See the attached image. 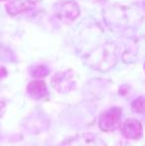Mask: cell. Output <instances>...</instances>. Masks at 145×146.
I'll return each instance as SVG.
<instances>
[{
	"mask_svg": "<svg viewBox=\"0 0 145 146\" xmlns=\"http://www.w3.org/2000/svg\"><path fill=\"white\" fill-rule=\"evenodd\" d=\"M56 16L64 24H71L79 15V9L77 3L72 0L62 1L56 4Z\"/></svg>",
	"mask_w": 145,
	"mask_h": 146,
	"instance_id": "6da1fadb",
	"label": "cell"
},
{
	"mask_svg": "<svg viewBox=\"0 0 145 146\" xmlns=\"http://www.w3.org/2000/svg\"><path fill=\"white\" fill-rule=\"evenodd\" d=\"M52 85L60 92H68L69 90H73L75 85V74L73 71L69 70L67 72H60L57 73L52 79Z\"/></svg>",
	"mask_w": 145,
	"mask_h": 146,
	"instance_id": "7a4b0ae2",
	"label": "cell"
},
{
	"mask_svg": "<svg viewBox=\"0 0 145 146\" xmlns=\"http://www.w3.org/2000/svg\"><path fill=\"white\" fill-rule=\"evenodd\" d=\"M122 110L119 108H111L101 115L99 127L103 131H112L115 129L117 122L121 116Z\"/></svg>",
	"mask_w": 145,
	"mask_h": 146,
	"instance_id": "3957f363",
	"label": "cell"
},
{
	"mask_svg": "<svg viewBox=\"0 0 145 146\" xmlns=\"http://www.w3.org/2000/svg\"><path fill=\"white\" fill-rule=\"evenodd\" d=\"M121 132L127 138L139 139L142 134L141 122L134 118L126 119L121 125Z\"/></svg>",
	"mask_w": 145,
	"mask_h": 146,
	"instance_id": "277c9868",
	"label": "cell"
},
{
	"mask_svg": "<svg viewBox=\"0 0 145 146\" xmlns=\"http://www.w3.org/2000/svg\"><path fill=\"white\" fill-rule=\"evenodd\" d=\"M6 11L9 15L16 16L22 12L34 9L35 2L31 0H12L6 4Z\"/></svg>",
	"mask_w": 145,
	"mask_h": 146,
	"instance_id": "5b68a950",
	"label": "cell"
},
{
	"mask_svg": "<svg viewBox=\"0 0 145 146\" xmlns=\"http://www.w3.org/2000/svg\"><path fill=\"white\" fill-rule=\"evenodd\" d=\"M29 94L34 98H42L47 94V87L43 81H33L27 88Z\"/></svg>",
	"mask_w": 145,
	"mask_h": 146,
	"instance_id": "8992f818",
	"label": "cell"
},
{
	"mask_svg": "<svg viewBox=\"0 0 145 146\" xmlns=\"http://www.w3.org/2000/svg\"><path fill=\"white\" fill-rule=\"evenodd\" d=\"M132 110L135 112H139V113H142L144 111V104L142 96L132 102Z\"/></svg>",
	"mask_w": 145,
	"mask_h": 146,
	"instance_id": "52a82bcc",
	"label": "cell"
},
{
	"mask_svg": "<svg viewBox=\"0 0 145 146\" xmlns=\"http://www.w3.org/2000/svg\"><path fill=\"white\" fill-rule=\"evenodd\" d=\"M48 74V70L44 67V66H39V67H36L34 69V72L32 75L36 78H41V77H44Z\"/></svg>",
	"mask_w": 145,
	"mask_h": 146,
	"instance_id": "ba28073f",
	"label": "cell"
},
{
	"mask_svg": "<svg viewBox=\"0 0 145 146\" xmlns=\"http://www.w3.org/2000/svg\"><path fill=\"white\" fill-rule=\"evenodd\" d=\"M31 1H33V2H35V1H41V0H31Z\"/></svg>",
	"mask_w": 145,
	"mask_h": 146,
	"instance_id": "9c48e42d",
	"label": "cell"
},
{
	"mask_svg": "<svg viewBox=\"0 0 145 146\" xmlns=\"http://www.w3.org/2000/svg\"><path fill=\"white\" fill-rule=\"evenodd\" d=\"M0 1H6V0H0Z\"/></svg>",
	"mask_w": 145,
	"mask_h": 146,
	"instance_id": "30bf717a",
	"label": "cell"
}]
</instances>
